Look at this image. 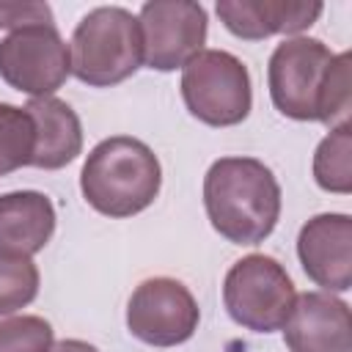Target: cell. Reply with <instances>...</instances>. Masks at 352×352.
Wrapping results in <instances>:
<instances>
[{"mask_svg": "<svg viewBox=\"0 0 352 352\" xmlns=\"http://www.w3.org/2000/svg\"><path fill=\"white\" fill-rule=\"evenodd\" d=\"M52 324L41 316H11L0 322V352H50Z\"/></svg>", "mask_w": 352, "mask_h": 352, "instance_id": "cell-19", "label": "cell"}, {"mask_svg": "<svg viewBox=\"0 0 352 352\" xmlns=\"http://www.w3.org/2000/svg\"><path fill=\"white\" fill-rule=\"evenodd\" d=\"M50 352H99V349L88 341H80V338H63V341L52 344Z\"/></svg>", "mask_w": 352, "mask_h": 352, "instance_id": "cell-21", "label": "cell"}, {"mask_svg": "<svg viewBox=\"0 0 352 352\" xmlns=\"http://www.w3.org/2000/svg\"><path fill=\"white\" fill-rule=\"evenodd\" d=\"M198 302L192 292L176 278L143 280L126 302L129 333L148 346H179L198 330Z\"/></svg>", "mask_w": 352, "mask_h": 352, "instance_id": "cell-8", "label": "cell"}, {"mask_svg": "<svg viewBox=\"0 0 352 352\" xmlns=\"http://www.w3.org/2000/svg\"><path fill=\"white\" fill-rule=\"evenodd\" d=\"M28 25H55L47 3H0V28L19 30Z\"/></svg>", "mask_w": 352, "mask_h": 352, "instance_id": "cell-20", "label": "cell"}, {"mask_svg": "<svg viewBox=\"0 0 352 352\" xmlns=\"http://www.w3.org/2000/svg\"><path fill=\"white\" fill-rule=\"evenodd\" d=\"M212 228L234 245L264 242L280 217V184L256 157H220L204 176Z\"/></svg>", "mask_w": 352, "mask_h": 352, "instance_id": "cell-1", "label": "cell"}, {"mask_svg": "<svg viewBox=\"0 0 352 352\" xmlns=\"http://www.w3.org/2000/svg\"><path fill=\"white\" fill-rule=\"evenodd\" d=\"M330 63L333 52L319 38L294 36L280 41L267 66L270 99L275 110L294 121H319Z\"/></svg>", "mask_w": 352, "mask_h": 352, "instance_id": "cell-6", "label": "cell"}, {"mask_svg": "<svg viewBox=\"0 0 352 352\" xmlns=\"http://www.w3.org/2000/svg\"><path fill=\"white\" fill-rule=\"evenodd\" d=\"M69 74V44L55 25H28L0 41V77L30 99L52 96Z\"/></svg>", "mask_w": 352, "mask_h": 352, "instance_id": "cell-7", "label": "cell"}, {"mask_svg": "<svg viewBox=\"0 0 352 352\" xmlns=\"http://www.w3.org/2000/svg\"><path fill=\"white\" fill-rule=\"evenodd\" d=\"M214 11L236 38L261 41L275 33H300L311 28L324 6L316 0H220Z\"/></svg>", "mask_w": 352, "mask_h": 352, "instance_id": "cell-12", "label": "cell"}, {"mask_svg": "<svg viewBox=\"0 0 352 352\" xmlns=\"http://www.w3.org/2000/svg\"><path fill=\"white\" fill-rule=\"evenodd\" d=\"M182 99L209 126L242 124L253 104L248 66L226 50H201L182 66Z\"/></svg>", "mask_w": 352, "mask_h": 352, "instance_id": "cell-5", "label": "cell"}, {"mask_svg": "<svg viewBox=\"0 0 352 352\" xmlns=\"http://www.w3.org/2000/svg\"><path fill=\"white\" fill-rule=\"evenodd\" d=\"M55 206L38 190H16L0 195V250L33 256L55 234Z\"/></svg>", "mask_w": 352, "mask_h": 352, "instance_id": "cell-13", "label": "cell"}, {"mask_svg": "<svg viewBox=\"0 0 352 352\" xmlns=\"http://www.w3.org/2000/svg\"><path fill=\"white\" fill-rule=\"evenodd\" d=\"M280 330L289 352H352L349 305L330 292L297 294Z\"/></svg>", "mask_w": 352, "mask_h": 352, "instance_id": "cell-11", "label": "cell"}, {"mask_svg": "<svg viewBox=\"0 0 352 352\" xmlns=\"http://www.w3.org/2000/svg\"><path fill=\"white\" fill-rule=\"evenodd\" d=\"M36 148V124L25 107L0 102V176L30 165Z\"/></svg>", "mask_w": 352, "mask_h": 352, "instance_id": "cell-16", "label": "cell"}, {"mask_svg": "<svg viewBox=\"0 0 352 352\" xmlns=\"http://www.w3.org/2000/svg\"><path fill=\"white\" fill-rule=\"evenodd\" d=\"M349 63H352L349 52L333 55V63H330V74H327L324 96H322V113H319V121L327 124L330 129L346 124V116H349V104H352Z\"/></svg>", "mask_w": 352, "mask_h": 352, "instance_id": "cell-18", "label": "cell"}, {"mask_svg": "<svg viewBox=\"0 0 352 352\" xmlns=\"http://www.w3.org/2000/svg\"><path fill=\"white\" fill-rule=\"evenodd\" d=\"M72 74L91 88H110L132 77L143 63V38L138 16L121 6L88 11L69 44Z\"/></svg>", "mask_w": 352, "mask_h": 352, "instance_id": "cell-3", "label": "cell"}, {"mask_svg": "<svg viewBox=\"0 0 352 352\" xmlns=\"http://www.w3.org/2000/svg\"><path fill=\"white\" fill-rule=\"evenodd\" d=\"M143 63L154 72L182 69L206 44V8L192 0H151L138 14Z\"/></svg>", "mask_w": 352, "mask_h": 352, "instance_id": "cell-9", "label": "cell"}, {"mask_svg": "<svg viewBox=\"0 0 352 352\" xmlns=\"http://www.w3.org/2000/svg\"><path fill=\"white\" fill-rule=\"evenodd\" d=\"M297 256L305 275L324 292H346L352 286V217L324 212L311 217L297 236Z\"/></svg>", "mask_w": 352, "mask_h": 352, "instance_id": "cell-10", "label": "cell"}, {"mask_svg": "<svg viewBox=\"0 0 352 352\" xmlns=\"http://www.w3.org/2000/svg\"><path fill=\"white\" fill-rule=\"evenodd\" d=\"M162 184L157 154L138 138L113 135L96 143L82 165L80 190L104 217H132L154 204Z\"/></svg>", "mask_w": 352, "mask_h": 352, "instance_id": "cell-2", "label": "cell"}, {"mask_svg": "<svg viewBox=\"0 0 352 352\" xmlns=\"http://www.w3.org/2000/svg\"><path fill=\"white\" fill-rule=\"evenodd\" d=\"M297 292L280 261L264 253L242 256L223 280V305L228 316L253 333H275L286 324Z\"/></svg>", "mask_w": 352, "mask_h": 352, "instance_id": "cell-4", "label": "cell"}, {"mask_svg": "<svg viewBox=\"0 0 352 352\" xmlns=\"http://www.w3.org/2000/svg\"><path fill=\"white\" fill-rule=\"evenodd\" d=\"M38 294V267L30 256L0 250V316L30 305Z\"/></svg>", "mask_w": 352, "mask_h": 352, "instance_id": "cell-17", "label": "cell"}, {"mask_svg": "<svg viewBox=\"0 0 352 352\" xmlns=\"http://www.w3.org/2000/svg\"><path fill=\"white\" fill-rule=\"evenodd\" d=\"M36 124V148H33V168L58 170L74 162L82 151V126L77 113L55 96L30 99L25 104Z\"/></svg>", "mask_w": 352, "mask_h": 352, "instance_id": "cell-14", "label": "cell"}, {"mask_svg": "<svg viewBox=\"0 0 352 352\" xmlns=\"http://www.w3.org/2000/svg\"><path fill=\"white\" fill-rule=\"evenodd\" d=\"M314 179L322 190L349 195L352 192V126L349 121L333 126L330 135L316 146Z\"/></svg>", "mask_w": 352, "mask_h": 352, "instance_id": "cell-15", "label": "cell"}]
</instances>
